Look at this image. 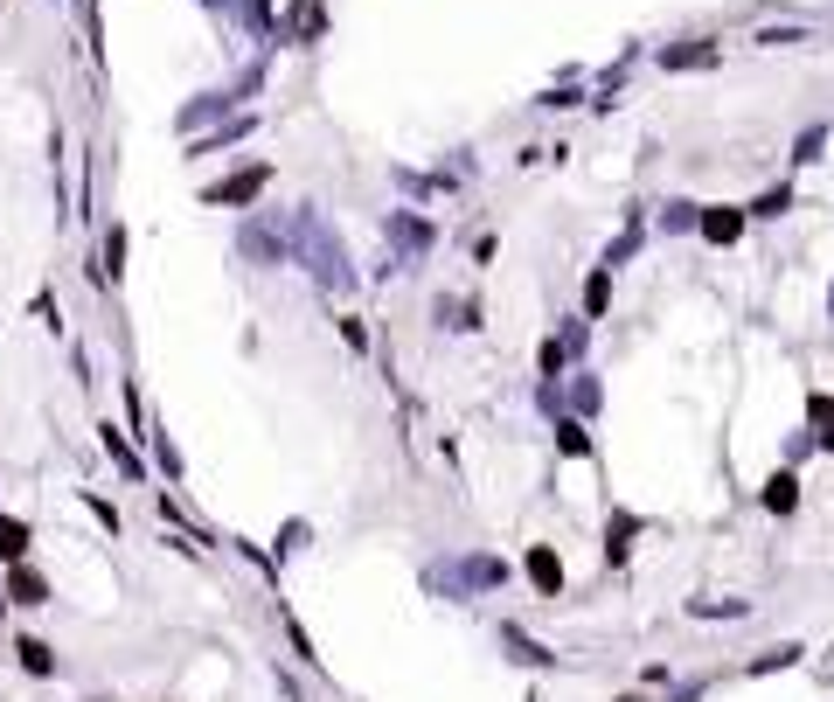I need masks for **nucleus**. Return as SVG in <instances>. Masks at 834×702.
Returning <instances> with one entry per match:
<instances>
[{
    "label": "nucleus",
    "mask_w": 834,
    "mask_h": 702,
    "mask_svg": "<svg viewBox=\"0 0 834 702\" xmlns=\"http://www.w3.org/2000/svg\"><path fill=\"white\" fill-rule=\"evenodd\" d=\"M424 591H438V598H473V577H466V557L459 563H424Z\"/></svg>",
    "instance_id": "11"
},
{
    "label": "nucleus",
    "mask_w": 834,
    "mask_h": 702,
    "mask_svg": "<svg viewBox=\"0 0 834 702\" xmlns=\"http://www.w3.org/2000/svg\"><path fill=\"white\" fill-rule=\"evenodd\" d=\"M285 251L313 272V285H320V292H341V299H348V292L362 285L355 258H348V244H341V230H334L313 202H299V209L285 216Z\"/></svg>",
    "instance_id": "1"
},
{
    "label": "nucleus",
    "mask_w": 834,
    "mask_h": 702,
    "mask_svg": "<svg viewBox=\"0 0 834 702\" xmlns=\"http://www.w3.org/2000/svg\"><path fill=\"white\" fill-rule=\"evenodd\" d=\"M98 445L112 452V466H119L126 480H146V459H139V452H133V438H126L119 424H98Z\"/></svg>",
    "instance_id": "15"
},
{
    "label": "nucleus",
    "mask_w": 834,
    "mask_h": 702,
    "mask_svg": "<svg viewBox=\"0 0 834 702\" xmlns=\"http://www.w3.org/2000/svg\"><path fill=\"white\" fill-rule=\"evenodd\" d=\"M383 237L397 244V272H411V258H424V251H431V237H438V230H431L424 216H411V209H390V216H383Z\"/></svg>",
    "instance_id": "3"
},
{
    "label": "nucleus",
    "mask_w": 834,
    "mask_h": 702,
    "mask_svg": "<svg viewBox=\"0 0 834 702\" xmlns=\"http://www.w3.org/2000/svg\"><path fill=\"white\" fill-rule=\"evenodd\" d=\"M431 320L466 334V327H480V306H473V299H445V292H438V299H431Z\"/></svg>",
    "instance_id": "17"
},
{
    "label": "nucleus",
    "mask_w": 834,
    "mask_h": 702,
    "mask_svg": "<svg viewBox=\"0 0 834 702\" xmlns=\"http://www.w3.org/2000/svg\"><path fill=\"white\" fill-rule=\"evenodd\" d=\"M0 619H7V598H0Z\"/></svg>",
    "instance_id": "44"
},
{
    "label": "nucleus",
    "mask_w": 834,
    "mask_h": 702,
    "mask_svg": "<svg viewBox=\"0 0 834 702\" xmlns=\"http://www.w3.org/2000/svg\"><path fill=\"white\" fill-rule=\"evenodd\" d=\"M695 209H702V202H682V195H675V202H661L654 230H661V237H689V230H695Z\"/></svg>",
    "instance_id": "18"
},
{
    "label": "nucleus",
    "mask_w": 834,
    "mask_h": 702,
    "mask_svg": "<svg viewBox=\"0 0 834 702\" xmlns=\"http://www.w3.org/2000/svg\"><path fill=\"white\" fill-rule=\"evenodd\" d=\"M702 689H709V682H682V689H668V702H695Z\"/></svg>",
    "instance_id": "41"
},
{
    "label": "nucleus",
    "mask_w": 834,
    "mask_h": 702,
    "mask_svg": "<svg viewBox=\"0 0 834 702\" xmlns=\"http://www.w3.org/2000/svg\"><path fill=\"white\" fill-rule=\"evenodd\" d=\"M341 341H348V348L362 355V348H369V327H362V320H341Z\"/></svg>",
    "instance_id": "37"
},
{
    "label": "nucleus",
    "mask_w": 834,
    "mask_h": 702,
    "mask_svg": "<svg viewBox=\"0 0 834 702\" xmlns=\"http://www.w3.org/2000/svg\"><path fill=\"white\" fill-rule=\"evenodd\" d=\"M14 654H21V668H28V675H56V647H49V640H21Z\"/></svg>",
    "instance_id": "27"
},
{
    "label": "nucleus",
    "mask_w": 834,
    "mask_h": 702,
    "mask_svg": "<svg viewBox=\"0 0 834 702\" xmlns=\"http://www.w3.org/2000/svg\"><path fill=\"white\" fill-rule=\"evenodd\" d=\"M251 133H258V112H230V119H223V126H216V133H195V146H188V153H195V160H202V153H223V146L251 140Z\"/></svg>",
    "instance_id": "8"
},
{
    "label": "nucleus",
    "mask_w": 834,
    "mask_h": 702,
    "mask_svg": "<svg viewBox=\"0 0 834 702\" xmlns=\"http://www.w3.org/2000/svg\"><path fill=\"white\" fill-rule=\"evenodd\" d=\"M320 28H327V7H320V0H292L278 42H320Z\"/></svg>",
    "instance_id": "10"
},
{
    "label": "nucleus",
    "mask_w": 834,
    "mask_h": 702,
    "mask_svg": "<svg viewBox=\"0 0 834 702\" xmlns=\"http://www.w3.org/2000/svg\"><path fill=\"white\" fill-rule=\"evenodd\" d=\"M306 536H313V529H306V522H285V536H278V557H292V550H299V543H306ZM272 557V563H278Z\"/></svg>",
    "instance_id": "35"
},
{
    "label": "nucleus",
    "mask_w": 834,
    "mask_h": 702,
    "mask_svg": "<svg viewBox=\"0 0 834 702\" xmlns=\"http://www.w3.org/2000/svg\"><path fill=\"white\" fill-rule=\"evenodd\" d=\"M751 598H689V619H744Z\"/></svg>",
    "instance_id": "21"
},
{
    "label": "nucleus",
    "mask_w": 834,
    "mask_h": 702,
    "mask_svg": "<svg viewBox=\"0 0 834 702\" xmlns=\"http://www.w3.org/2000/svg\"><path fill=\"white\" fill-rule=\"evenodd\" d=\"M800 661H807V647H800V640H786V647H765L744 675H779V668H800Z\"/></svg>",
    "instance_id": "19"
},
{
    "label": "nucleus",
    "mask_w": 834,
    "mask_h": 702,
    "mask_svg": "<svg viewBox=\"0 0 834 702\" xmlns=\"http://www.w3.org/2000/svg\"><path fill=\"white\" fill-rule=\"evenodd\" d=\"M744 223H751L744 209H695V230H702L709 244H737V237H744Z\"/></svg>",
    "instance_id": "14"
},
{
    "label": "nucleus",
    "mask_w": 834,
    "mask_h": 702,
    "mask_svg": "<svg viewBox=\"0 0 834 702\" xmlns=\"http://www.w3.org/2000/svg\"><path fill=\"white\" fill-rule=\"evenodd\" d=\"M237 258H251V265H265V272L285 265V258H292V251H285V230L265 223V216H251V223L237 230Z\"/></svg>",
    "instance_id": "4"
},
{
    "label": "nucleus",
    "mask_w": 834,
    "mask_h": 702,
    "mask_svg": "<svg viewBox=\"0 0 834 702\" xmlns=\"http://www.w3.org/2000/svg\"><path fill=\"white\" fill-rule=\"evenodd\" d=\"M494 640H501V654H508L515 668H556V654L536 640V633H522L515 619H501V626H494Z\"/></svg>",
    "instance_id": "5"
},
{
    "label": "nucleus",
    "mask_w": 834,
    "mask_h": 702,
    "mask_svg": "<svg viewBox=\"0 0 834 702\" xmlns=\"http://www.w3.org/2000/svg\"><path fill=\"white\" fill-rule=\"evenodd\" d=\"M828 313H834V285H828Z\"/></svg>",
    "instance_id": "43"
},
{
    "label": "nucleus",
    "mask_w": 834,
    "mask_h": 702,
    "mask_svg": "<svg viewBox=\"0 0 834 702\" xmlns=\"http://www.w3.org/2000/svg\"><path fill=\"white\" fill-rule=\"evenodd\" d=\"M21 557H28V522L0 515V563H21Z\"/></svg>",
    "instance_id": "24"
},
{
    "label": "nucleus",
    "mask_w": 834,
    "mask_h": 702,
    "mask_svg": "<svg viewBox=\"0 0 834 702\" xmlns=\"http://www.w3.org/2000/svg\"><path fill=\"white\" fill-rule=\"evenodd\" d=\"M563 362H570V355H563V341H543V348H536V369H543V376H563Z\"/></svg>",
    "instance_id": "33"
},
{
    "label": "nucleus",
    "mask_w": 834,
    "mask_h": 702,
    "mask_svg": "<svg viewBox=\"0 0 834 702\" xmlns=\"http://www.w3.org/2000/svg\"><path fill=\"white\" fill-rule=\"evenodd\" d=\"M584 341H591V327H584V320H570V327H563V355H577Z\"/></svg>",
    "instance_id": "38"
},
{
    "label": "nucleus",
    "mask_w": 834,
    "mask_h": 702,
    "mask_svg": "<svg viewBox=\"0 0 834 702\" xmlns=\"http://www.w3.org/2000/svg\"><path fill=\"white\" fill-rule=\"evenodd\" d=\"M633 536H647V515H633V508H612V515H605V563H612V570L633 557Z\"/></svg>",
    "instance_id": "6"
},
{
    "label": "nucleus",
    "mask_w": 834,
    "mask_h": 702,
    "mask_svg": "<svg viewBox=\"0 0 834 702\" xmlns=\"http://www.w3.org/2000/svg\"><path fill=\"white\" fill-rule=\"evenodd\" d=\"M84 508H91V515H98L105 529H119V508H112V501H98V494H84Z\"/></svg>",
    "instance_id": "39"
},
{
    "label": "nucleus",
    "mask_w": 834,
    "mask_h": 702,
    "mask_svg": "<svg viewBox=\"0 0 834 702\" xmlns=\"http://www.w3.org/2000/svg\"><path fill=\"white\" fill-rule=\"evenodd\" d=\"M265 188H272V167L258 160V167H237V174L209 181V188H202V202H209V209H244V202H258Z\"/></svg>",
    "instance_id": "2"
},
{
    "label": "nucleus",
    "mask_w": 834,
    "mask_h": 702,
    "mask_svg": "<svg viewBox=\"0 0 834 702\" xmlns=\"http://www.w3.org/2000/svg\"><path fill=\"white\" fill-rule=\"evenodd\" d=\"M543 105H550V112H563V105H577V84H556V91H543Z\"/></svg>",
    "instance_id": "40"
},
{
    "label": "nucleus",
    "mask_w": 834,
    "mask_h": 702,
    "mask_svg": "<svg viewBox=\"0 0 834 702\" xmlns=\"http://www.w3.org/2000/svg\"><path fill=\"white\" fill-rule=\"evenodd\" d=\"M619 702H647V696H619Z\"/></svg>",
    "instance_id": "42"
},
{
    "label": "nucleus",
    "mask_w": 834,
    "mask_h": 702,
    "mask_svg": "<svg viewBox=\"0 0 834 702\" xmlns=\"http://www.w3.org/2000/svg\"><path fill=\"white\" fill-rule=\"evenodd\" d=\"M598 397H605L598 376H577V383H570V411H598Z\"/></svg>",
    "instance_id": "31"
},
{
    "label": "nucleus",
    "mask_w": 834,
    "mask_h": 702,
    "mask_svg": "<svg viewBox=\"0 0 834 702\" xmlns=\"http://www.w3.org/2000/svg\"><path fill=\"white\" fill-rule=\"evenodd\" d=\"M716 42H702V35H689V42H668L661 49V70H716Z\"/></svg>",
    "instance_id": "9"
},
{
    "label": "nucleus",
    "mask_w": 834,
    "mask_h": 702,
    "mask_svg": "<svg viewBox=\"0 0 834 702\" xmlns=\"http://www.w3.org/2000/svg\"><path fill=\"white\" fill-rule=\"evenodd\" d=\"M529 584L543 598H563V557H556L550 543H529Z\"/></svg>",
    "instance_id": "13"
},
{
    "label": "nucleus",
    "mask_w": 834,
    "mask_h": 702,
    "mask_svg": "<svg viewBox=\"0 0 834 702\" xmlns=\"http://www.w3.org/2000/svg\"><path fill=\"white\" fill-rule=\"evenodd\" d=\"M786 209H793V181H779V188H765V195H758V202H751L744 216H765V223H772V216H786Z\"/></svg>",
    "instance_id": "26"
},
{
    "label": "nucleus",
    "mask_w": 834,
    "mask_h": 702,
    "mask_svg": "<svg viewBox=\"0 0 834 702\" xmlns=\"http://www.w3.org/2000/svg\"><path fill=\"white\" fill-rule=\"evenodd\" d=\"M758 42H765V49H793V42H807V28H800V21H786V28H758Z\"/></svg>",
    "instance_id": "30"
},
{
    "label": "nucleus",
    "mask_w": 834,
    "mask_h": 702,
    "mask_svg": "<svg viewBox=\"0 0 834 702\" xmlns=\"http://www.w3.org/2000/svg\"><path fill=\"white\" fill-rule=\"evenodd\" d=\"M237 105H244V91H237V84H230V91H202L195 105H181V119H174V126H181V133H202L209 119H223V112H237Z\"/></svg>",
    "instance_id": "7"
},
{
    "label": "nucleus",
    "mask_w": 834,
    "mask_h": 702,
    "mask_svg": "<svg viewBox=\"0 0 834 702\" xmlns=\"http://www.w3.org/2000/svg\"><path fill=\"white\" fill-rule=\"evenodd\" d=\"M758 501H765L772 515H793V508H800V473H793V466H779V473L758 487Z\"/></svg>",
    "instance_id": "16"
},
{
    "label": "nucleus",
    "mask_w": 834,
    "mask_h": 702,
    "mask_svg": "<svg viewBox=\"0 0 834 702\" xmlns=\"http://www.w3.org/2000/svg\"><path fill=\"white\" fill-rule=\"evenodd\" d=\"M821 146H828V126H807V133L793 140V167H814V160H821Z\"/></svg>",
    "instance_id": "29"
},
{
    "label": "nucleus",
    "mask_w": 834,
    "mask_h": 702,
    "mask_svg": "<svg viewBox=\"0 0 834 702\" xmlns=\"http://www.w3.org/2000/svg\"><path fill=\"white\" fill-rule=\"evenodd\" d=\"M244 7V21L258 28V35H278V21H272V0H237Z\"/></svg>",
    "instance_id": "32"
},
{
    "label": "nucleus",
    "mask_w": 834,
    "mask_h": 702,
    "mask_svg": "<svg viewBox=\"0 0 834 702\" xmlns=\"http://www.w3.org/2000/svg\"><path fill=\"white\" fill-rule=\"evenodd\" d=\"M605 306H612V272L598 265V272L584 279V320H605Z\"/></svg>",
    "instance_id": "22"
},
{
    "label": "nucleus",
    "mask_w": 834,
    "mask_h": 702,
    "mask_svg": "<svg viewBox=\"0 0 834 702\" xmlns=\"http://www.w3.org/2000/svg\"><path fill=\"white\" fill-rule=\"evenodd\" d=\"M7 605H49V584H42V570H28V557L7 563V591H0Z\"/></svg>",
    "instance_id": "12"
},
{
    "label": "nucleus",
    "mask_w": 834,
    "mask_h": 702,
    "mask_svg": "<svg viewBox=\"0 0 834 702\" xmlns=\"http://www.w3.org/2000/svg\"><path fill=\"white\" fill-rule=\"evenodd\" d=\"M105 279H112V285L126 279V223H112V230H105Z\"/></svg>",
    "instance_id": "28"
},
{
    "label": "nucleus",
    "mask_w": 834,
    "mask_h": 702,
    "mask_svg": "<svg viewBox=\"0 0 834 702\" xmlns=\"http://www.w3.org/2000/svg\"><path fill=\"white\" fill-rule=\"evenodd\" d=\"M556 452H570V459H591L598 445H591V431H584L577 418H556Z\"/></svg>",
    "instance_id": "20"
},
{
    "label": "nucleus",
    "mask_w": 834,
    "mask_h": 702,
    "mask_svg": "<svg viewBox=\"0 0 834 702\" xmlns=\"http://www.w3.org/2000/svg\"><path fill=\"white\" fill-rule=\"evenodd\" d=\"M153 459H160V473H167V480H174V473H181V452H174V445H167V431H153Z\"/></svg>",
    "instance_id": "34"
},
{
    "label": "nucleus",
    "mask_w": 834,
    "mask_h": 702,
    "mask_svg": "<svg viewBox=\"0 0 834 702\" xmlns=\"http://www.w3.org/2000/svg\"><path fill=\"white\" fill-rule=\"evenodd\" d=\"M466 577H473V591H501V584H508V563L501 557H466Z\"/></svg>",
    "instance_id": "23"
},
{
    "label": "nucleus",
    "mask_w": 834,
    "mask_h": 702,
    "mask_svg": "<svg viewBox=\"0 0 834 702\" xmlns=\"http://www.w3.org/2000/svg\"><path fill=\"white\" fill-rule=\"evenodd\" d=\"M77 14H84V35H91V56H98V49H105V42H98V0H77Z\"/></svg>",
    "instance_id": "36"
},
{
    "label": "nucleus",
    "mask_w": 834,
    "mask_h": 702,
    "mask_svg": "<svg viewBox=\"0 0 834 702\" xmlns=\"http://www.w3.org/2000/svg\"><path fill=\"white\" fill-rule=\"evenodd\" d=\"M807 418H814V445L834 452V397H807Z\"/></svg>",
    "instance_id": "25"
}]
</instances>
